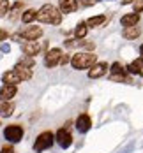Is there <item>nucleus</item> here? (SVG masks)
Here are the masks:
<instances>
[{"label":"nucleus","mask_w":143,"mask_h":153,"mask_svg":"<svg viewBox=\"0 0 143 153\" xmlns=\"http://www.w3.org/2000/svg\"><path fill=\"white\" fill-rule=\"evenodd\" d=\"M4 136H5V139L9 143H19L21 137H23V128L19 125H9L4 130Z\"/></svg>","instance_id":"nucleus-4"},{"label":"nucleus","mask_w":143,"mask_h":153,"mask_svg":"<svg viewBox=\"0 0 143 153\" xmlns=\"http://www.w3.org/2000/svg\"><path fill=\"white\" fill-rule=\"evenodd\" d=\"M41 35H43V28L39 27H28L19 33V37H23L25 41H37Z\"/></svg>","instance_id":"nucleus-7"},{"label":"nucleus","mask_w":143,"mask_h":153,"mask_svg":"<svg viewBox=\"0 0 143 153\" xmlns=\"http://www.w3.org/2000/svg\"><path fill=\"white\" fill-rule=\"evenodd\" d=\"M140 55H142V58H140V60H142V62H143V46H142V48H140Z\"/></svg>","instance_id":"nucleus-33"},{"label":"nucleus","mask_w":143,"mask_h":153,"mask_svg":"<svg viewBox=\"0 0 143 153\" xmlns=\"http://www.w3.org/2000/svg\"><path fill=\"white\" fill-rule=\"evenodd\" d=\"M94 63H97V56H95L94 53H87V51H81V53H76L73 58H71V65H73V69H88V67H92Z\"/></svg>","instance_id":"nucleus-2"},{"label":"nucleus","mask_w":143,"mask_h":153,"mask_svg":"<svg viewBox=\"0 0 143 153\" xmlns=\"http://www.w3.org/2000/svg\"><path fill=\"white\" fill-rule=\"evenodd\" d=\"M60 56H62V49H58V48L49 49L46 55H44V65L46 67H55L60 62Z\"/></svg>","instance_id":"nucleus-5"},{"label":"nucleus","mask_w":143,"mask_h":153,"mask_svg":"<svg viewBox=\"0 0 143 153\" xmlns=\"http://www.w3.org/2000/svg\"><path fill=\"white\" fill-rule=\"evenodd\" d=\"M67 62H71V58H69L67 55H62V56H60V62H58V63H62V65H65Z\"/></svg>","instance_id":"nucleus-29"},{"label":"nucleus","mask_w":143,"mask_h":153,"mask_svg":"<svg viewBox=\"0 0 143 153\" xmlns=\"http://www.w3.org/2000/svg\"><path fill=\"white\" fill-rule=\"evenodd\" d=\"M14 111V104L11 100H0V116H11Z\"/></svg>","instance_id":"nucleus-15"},{"label":"nucleus","mask_w":143,"mask_h":153,"mask_svg":"<svg viewBox=\"0 0 143 153\" xmlns=\"http://www.w3.org/2000/svg\"><path fill=\"white\" fill-rule=\"evenodd\" d=\"M41 51V44L37 42V41H27L25 44H23V53L27 55V56H34V55H37Z\"/></svg>","instance_id":"nucleus-10"},{"label":"nucleus","mask_w":143,"mask_h":153,"mask_svg":"<svg viewBox=\"0 0 143 153\" xmlns=\"http://www.w3.org/2000/svg\"><path fill=\"white\" fill-rule=\"evenodd\" d=\"M106 71H108V65H106V63H94L92 69L88 71V77H90V79H97V77L104 76Z\"/></svg>","instance_id":"nucleus-9"},{"label":"nucleus","mask_w":143,"mask_h":153,"mask_svg":"<svg viewBox=\"0 0 143 153\" xmlns=\"http://www.w3.org/2000/svg\"><path fill=\"white\" fill-rule=\"evenodd\" d=\"M140 33H142V28L136 27V25H134V27H126V28H124V37H126V39H136Z\"/></svg>","instance_id":"nucleus-17"},{"label":"nucleus","mask_w":143,"mask_h":153,"mask_svg":"<svg viewBox=\"0 0 143 153\" xmlns=\"http://www.w3.org/2000/svg\"><path fill=\"white\" fill-rule=\"evenodd\" d=\"M7 37H9V33H7V32H5V30H0V41H5Z\"/></svg>","instance_id":"nucleus-30"},{"label":"nucleus","mask_w":143,"mask_h":153,"mask_svg":"<svg viewBox=\"0 0 143 153\" xmlns=\"http://www.w3.org/2000/svg\"><path fill=\"white\" fill-rule=\"evenodd\" d=\"M133 148H134V146H133V144H129V146H127L126 150H122V152H118V153H129L131 150H133Z\"/></svg>","instance_id":"nucleus-31"},{"label":"nucleus","mask_w":143,"mask_h":153,"mask_svg":"<svg viewBox=\"0 0 143 153\" xmlns=\"http://www.w3.org/2000/svg\"><path fill=\"white\" fill-rule=\"evenodd\" d=\"M35 18H37V11H35V9H27V11L21 14V19H23V23H32Z\"/></svg>","instance_id":"nucleus-20"},{"label":"nucleus","mask_w":143,"mask_h":153,"mask_svg":"<svg viewBox=\"0 0 143 153\" xmlns=\"http://www.w3.org/2000/svg\"><path fill=\"white\" fill-rule=\"evenodd\" d=\"M138 21H140V14H136V13L122 16V19H120V23L124 27H134V25H138Z\"/></svg>","instance_id":"nucleus-16"},{"label":"nucleus","mask_w":143,"mask_h":153,"mask_svg":"<svg viewBox=\"0 0 143 153\" xmlns=\"http://www.w3.org/2000/svg\"><path fill=\"white\" fill-rule=\"evenodd\" d=\"M18 63H21V65H25V67L32 69V67H34V56H23Z\"/></svg>","instance_id":"nucleus-24"},{"label":"nucleus","mask_w":143,"mask_h":153,"mask_svg":"<svg viewBox=\"0 0 143 153\" xmlns=\"http://www.w3.org/2000/svg\"><path fill=\"white\" fill-rule=\"evenodd\" d=\"M55 139H57V143L62 146L64 150H67V148L73 144V136H71V132H69L67 128H60V130L57 132Z\"/></svg>","instance_id":"nucleus-6"},{"label":"nucleus","mask_w":143,"mask_h":153,"mask_svg":"<svg viewBox=\"0 0 143 153\" xmlns=\"http://www.w3.org/2000/svg\"><path fill=\"white\" fill-rule=\"evenodd\" d=\"M106 21V16H92L90 19H87L85 23H87V27H99V25H103Z\"/></svg>","instance_id":"nucleus-19"},{"label":"nucleus","mask_w":143,"mask_h":153,"mask_svg":"<svg viewBox=\"0 0 143 153\" xmlns=\"http://www.w3.org/2000/svg\"><path fill=\"white\" fill-rule=\"evenodd\" d=\"M60 13H65V14H69V13H74L76 9H78V0H60Z\"/></svg>","instance_id":"nucleus-11"},{"label":"nucleus","mask_w":143,"mask_h":153,"mask_svg":"<svg viewBox=\"0 0 143 153\" xmlns=\"http://www.w3.org/2000/svg\"><path fill=\"white\" fill-rule=\"evenodd\" d=\"M2 81H4V85H18V83H21V79L19 76L16 74L14 71H7V72H4V76H2Z\"/></svg>","instance_id":"nucleus-13"},{"label":"nucleus","mask_w":143,"mask_h":153,"mask_svg":"<svg viewBox=\"0 0 143 153\" xmlns=\"http://www.w3.org/2000/svg\"><path fill=\"white\" fill-rule=\"evenodd\" d=\"M111 72H113V74H126V69H124L118 62H115V63L111 65Z\"/></svg>","instance_id":"nucleus-23"},{"label":"nucleus","mask_w":143,"mask_h":153,"mask_svg":"<svg viewBox=\"0 0 143 153\" xmlns=\"http://www.w3.org/2000/svg\"><path fill=\"white\" fill-rule=\"evenodd\" d=\"M35 19H39L41 23H51V25H60V21H62V13L55 7V5H51V4H46V5H43L39 11H37V18Z\"/></svg>","instance_id":"nucleus-1"},{"label":"nucleus","mask_w":143,"mask_h":153,"mask_svg":"<svg viewBox=\"0 0 143 153\" xmlns=\"http://www.w3.org/2000/svg\"><path fill=\"white\" fill-rule=\"evenodd\" d=\"M90 127H92V120H90V116H88V114H79L78 120H76V128H78V132L85 134V132L90 130Z\"/></svg>","instance_id":"nucleus-8"},{"label":"nucleus","mask_w":143,"mask_h":153,"mask_svg":"<svg viewBox=\"0 0 143 153\" xmlns=\"http://www.w3.org/2000/svg\"><path fill=\"white\" fill-rule=\"evenodd\" d=\"M11 9V4L9 0H0V16H5Z\"/></svg>","instance_id":"nucleus-22"},{"label":"nucleus","mask_w":143,"mask_h":153,"mask_svg":"<svg viewBox=\"0 0 143 153\" xmlns=\"http://www.w3.org/2000/svg\"><path fill=\"white\" fill-rule=\"evenodd\" d=\"M81 2H83V4H87V5H90V4H94L95 0H81Z\"/></svg>","instance_id":"nucleus-32"},{"label":"nucleus","mask_w":143,"mask_h":153,"mask_svg":"<svg viewBox=\"0 0 143 153\" xmlns=\"http://www.w3.org/2000/svg\"><path fill=\"white\" fill-rule=\"evenodd\" d=\"M0 153H14V148H13V146H4V148L0 150Z\"/></svg>","instance_id":"nucleus-28"},{"label":"nucleus","mask_w":143,"mask_h":153,"mask_svg":"<svg viewBox=\"0 0 143 153\" xmlns=\"http://www.w3.org/2000/svg\"><path fill=\"white\" fill-rule=\"evenodd\" d=\"M14 72L19 76L21 81H27V79H30L32 77V69L25 67V65H21V63H18V65L14 67Z\"/></svg>","instance_id":"nucleus-14"},{"label":"nucleus","mask_w":143,"mask_h":153,"mask_svg":"<svg viewBox=\"0 0 143 153\" xmlns=\"http://www.w3.org/2000/svg\"><path fill=\"white\" fill-rule=\"evenodd\" d=\"M142 67H143V62L142 60H136V62H131L127 65V71L131 74H142Z\"/></svg>","instance_id":"nucleus-18"},{"label":"nucleus","mask_w":143,"mask_h":153,"mask_svg":"<svg viewBox=\"0 0 143 153\" xmlns=\"http://www.w3.org/2000/svg\"><path fill=\"white\" fill-rule=\"evenodd\" d=\"M53 141H55V136H53L51 132H43V134H39L37 139H35V143H34V150H35L37 153L44 152V150H48V148H51Z\"/></svg>","instance_id":"nucleus-3"},{"label":"nucleus","mask_w":143,"mask_h":153,"mask_svg":"<svg viewBox=\"0 0 143 153\" xmlns=\"http://www.w3.org/2000/svg\"><path fill=\"white\" fill-rule=\"evenodd\" d=\"M87 32H88V27H87V23H78V27H76L74 33H76V37H78V39H83V37L87 35Z\"/></svg>","instance_id":"nucleus-21"},{"label":"nucleus","mask_w":143,"mask_h":153,"mask_svg":"<svg viewBox=\"0 0 143 153\" xmlns=\"http://www.w3.org/2000/svg\"><path fill=\"white\" fill-rule=\"evenodd\" d=\"M111 81H127L126 74H111Z\"/></svg>","instance_id":"nucleus-27"},{"label":"nucleus","mask_w":143,"mask_h":153,"mask_svg":"<svg viewBox=\"0 0 143 153\" xmlns=\"http://www.w3.org/2000/svg\"><path fill=\"white\" fill-rule=\"evenodd\" d=\"M21 9V2H16L14 5H13V9H9V13H11V19H14L16 16H18V11Z\"/></svg>","instance_id":"nucleus-25"},{"label":"nucleus","mask_w":143,"mask_h":153,"mask_svg":"<svg viewBox=\"0 0 143 153\" xmlns=\"http://www.w3.org/2000/svg\"><path fill=\"white\" fill-rule=\"evenodd\" d=\"M143 11V0H134V13L140 14Z\"/></svg>","instance_id":"nucleus-26"},{"label":"nucleus","mask_w":143,"mask_h":153,"mask_svg":"<svg viewBox=\"0 0 143 153\" xmlns=\"http://www.w3.org/2000/svg\"><path fill=\"white\" fill-rule=\"evenodd\" d=\"M16 86L14 85H4L0 88V100H11L13 97L16 95Z\"/></svg>","instance_id":"nucleus-12"}]
</instances>
